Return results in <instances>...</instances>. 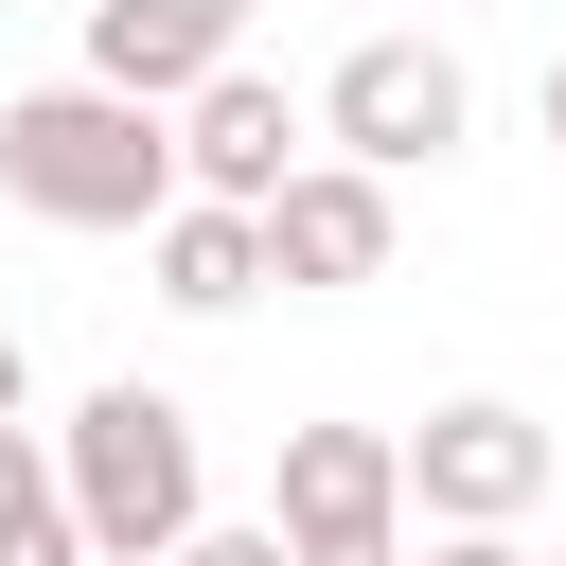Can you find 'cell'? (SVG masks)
Here are the masks:
<instances>
[{
	"label": "cell",
	"instance_id": "cell-17",
	"mask_svg": "<svg viewBox=\"0 0 566 566\" xmlns=\"http://www.w3.org/2000/svg\"><path fill=\"white\" fill-rule=\"evenodd\" d=\"M407 18H424V0H407Z\"/></svg>",
	"mask_w": 566,
	"mask_h": 566
},
{
	"label": "cell",
	"instance_id": "cell-13",
	"mask_svg": "<svg viewBox=\"0 0 566 566\" xmlns=\"http://www.w3.org/2000/svg\"><path fill=\"white\" fill-rule=\"evenodd\" d=\"M283 566H407V531H318V548H283Z\"/></svg>",
	"mask_w": 566,
	"mask_h": 566
},
{
	"label": "cell",
	"instance_id": "cell-6",
	"mask_svg": "<svg viewBox=\"0 0 566 566\" xmlns=\"http://www.w3.org/2000/svg\"><path fill=\"white\" fill-rule=\"evenodd\" d=\"M265 531H283V548H318V531H407V424H283Z\"/></svg>",
	"mask_w": 566,
	"mask_h": 566
},
{
	"label": "cell",
	"instance_id": "cell-14",
	"mask_svg": "<svg viewBox=\"0 0 566 566\" xmlns=\"http://www.w3.org/2000/svg\"><path fill=\"white\" fill-rule=\"evenodd\" d=\"M424 566H548V548H513V531H442Z\"/></svg>",
	"mask_w": 566,
	"mask_h": 566
},
{
	"label": "cell",
	"instance_id": "cell-8",
	"mask_svg": "<svg viewBox=\"0 0 566 566\" xmlns=\"http://www.w3.org/2000/svg\"><path fill=\"white\" fill-rule=\"evenodd\" d=\"M177 177H195V195H230V212H265V195L301 177V124H283V88H265L248 53L177 106Z\"/></svg>",
	"mask_w": 566,
	"mask_h": 566
},
{
	"label": "cell",
	"instance_id": "cell-7",
	"mask_svg": "<svg viewBox=\"0 0 566 566\" xmlns=\"http://www.w3.org/2000/svg\"><path fill=\"white\" fill-rule=\"evenodd\" d=\"M71 18H88V88H142V106H195L248 53V0H71Z\"/></svg>",
	"mask_w": 566,
	"mask_h": 566
},
{
	"label": "cell",
	"instance_id": "cell-10",
	"mask_svg": "<svg viewBox=\"0 0 566 566\" xmlns=\"http://www.w3.org/2000/svg\"><path fill=\"white\" fill-rule=\"evenodd\" d=\"M0 566H106V548L71 531V495H35V513H0Z\"/></svg>",
	"mask_w": 566,
	"mask_h": 566
},
{
	"label": "cell",
	"instance_id": "cell-5",
	"mask_svg": "<svg viewBox=\"0 0 566 566\" xmlns=\"http://www.w3.org/2000/svg\"><path fill=\"white\" fill-rule=\"evenodd\" d=\"M389 248H407V212H389V177H371V159H336V142L265 195V283H301V301L389 283Z\"/></svg>",
	"mask_w": 566,
	"mask_h": 566
},
{
	"label": "cell",
	"instance_id": "cell-4",
	"mask_svg": "<svg viewBox=\"0 0 566 566\" xmlns=\"http://www.w3.org/2000/svg\"><path fill=\"white\" fill-rule=\"evenodd\" d=\"M407 513H424V531H531V513H548V424H531L513 389L424 407V424H407Z\"/></svg>",
	"mask_w": 566,
	"mask_h": 566
},
{
	"label": "cell",
	"instance_id": "cell-12",
	"mask_svg": "<svg viewBox=\"0 0 566 566\" xmlns=\"http://www.w3.org/2000/svg\"><path fill=\"white\" fill-rule=\"evenodd\" d=\"M159 566H283V531H230V513H212V531H177Z\"/></svg>",
	"mask_w": 566,
	"mask_h": 566
},
{
	"label": "cell",
	"instance_id": "cell-18",
	"mask_svg": "<svg viewBox=\"0 0 566 566\" xmlns=\"http://www.w3.org/2000/svg\"><path fill=\"white\" fill-rule=\"evenodd\" d=\"M548 566H566V548H548Z\"/></svg>",
	"mask_w": 566,
	"mask_h": 566
},
{
	"label": "cell",
	"instance_id": "cell-16",
	"mask_svg": "<svg viewBox=\"0 0 566 566\" xmlns=\"http://www.w3.org/2000/svg\"><path fill=\"white\" fill-rule=\"evenodd\" d=\"M548 159H566V53H548Z\"/></svg>",
	"mask_w": 566,
	"mask_h": 566
},
{
	"label": "cell",
	"instance_id": "cell-11",
	"mask_svg": "<svg viewBox=\"0 0 566 566\" xmlns=\"http://www.w3.org/2000/svg\"><path fill=\"white\" fill-rule=\"evenodd\" d=\"M53 495V424H0V513H35Z\"/></svg>",
	"mask_w": 566,
	"mask_h": 566
},
{
	"label": "cell",
	"instance_id": "cell-3",
	"mask_svg": "<svg viewBox=\"0 0 566 566\" xmlns=\"http://www.w3.org/2000/svg\"><path fill=\"white\" fill-rule=\"evenodd\" d=\"M460 124H478V71H460L424 18H371V35L318 71V142H336V159H371V177H424Z\"/></svg>",
	"mask_w": 566,
	"mask_h": 566
},
{
	"label": "cell",
	"instance_id": "cell-15",
	"mask_svg": "<svg viewBox=\"0 0 566 566\" xmlns=\"http://www.w3.org/2000/svg\"><path fill=\"white\" fill-rule=\"evenodd\" d=\"M0 424H35V354H18V318H0Z\"/></svg>",
	"mask_w": 566,
	"mask_h": 566
},
{
	"label": "cell",
	"instance_id": "cell-9",
	"mask_svg": "<svg viewBox=\"0 0 566 566\" xmlns=\"http://www.w3.org/2000/svg\"><path fill=\"white\" fill-rule=\"evenodd\" d=\"M142 265H159V301H177V318H230V301H265V212L177 195V212L142 230Z\"/></svg>",
	"mask_w": 566,
	"mask_h": 566
},
{
	"label": "cell",
	"instance_id": "cell-1",
	"mask_svg": "<svg viewBox=\"0 0 566 566\" xmlns=\"http://www.w3.org/2000/svg\"><path fill=\"white\" fill-rule=\"evenodd\" d=\"M0 195L35 212V230H159L195 177H177V106H142V88H18L0 106Z\"/></svg>",
	"mask_w": 566,
	"mask_h": 566
},
{
	"label": "cell",
	"instance_id": "cell-2",
	"mask_svg": "<svg viewBox=\"0 0 566 566\" xmlns=\"http://www.w3.org/2000/svg\"><path fill=\"white\" fill-rule=\"evenodd\" d=\"M53 495H71V531L106 548V566H159L177 531H212V442H195V407L177 389H88L71 424H53Z\"/></svg>",
	"mask_w": 566,
	"mask_h": 566
}]
</instances>
